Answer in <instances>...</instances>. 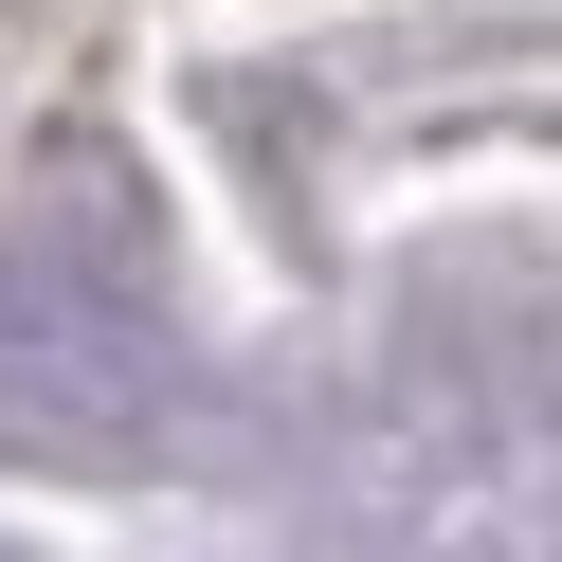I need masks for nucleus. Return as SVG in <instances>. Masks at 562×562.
<instances>
[{"mask_svg": "<svg viewBox=\"0 0 562 562\" xmlns=\"http://www.w3.org/2000/svg\"><path fill=\"white\" fill-rule=\"evenodd\" d=\"M127 308L110 291H74L55 255H0V417H55V400H91V381H127Z\"/></svg>", "mask_w": 562, "mask_h": 562, "instance_id": "f257e3e1", "label": "nucleus"}]
</instances>
